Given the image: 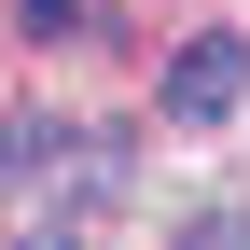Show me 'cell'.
Segmentation results:
<instances>
[{
  "mask_svg": "<svg viewBox=\"0 0 250 250\" xmlns=\"http://www.w3.org/2000/svg\"><path fill=\"white\" fill-rule=\"evenodd\" d=\"M236 98H250V42L236 28H208V42L167 56V125H236Z\"/></svg>",
  "mask_w": 250,
  "mask_h": 250,
  "instance_id": "6da1fadb",
  "label": "cell"
},
{
  "mask_svg": "<svg viewBox=\"0 0 250 250\" xmlns=\"http://www.w3.org/2000/svg\"><path fill=\"white\" fill-rule=\"evenodd\" d=\"M125 153H139L125 125H83V153H70V195H83V208H111V195H125Z\"/></svg>",
  "mask_w": 250,
  "mask_h": 250,
  "instance_id": "7a4b0ae2",
  "label": "cell"
},
{
  "mask_svg": "<svg viewBox=\"0 0 250 250\" xmlns=\"http://www.w3.org/2000/svg\"><path fill=\"white\" fill-rule=\"evenodd\" d=\"M56 153H83V139H70V125H56V111H14V139H0V167H14V181H42Z\"/></svg>",
  "mask_w": 250,
  "mask_h": 250,
  "instance_id": "3957f363",
  "label": "cell"
},
{
  "mask_svg": "<svg viewBox=\"0 0 250 250\" xmlns=\"http://www.w3.org/2000/svg\"><path fill=\"white\" fill-rule=\"evenodd\" d=\"M167 250H250V208H195V223H181Z\"/></svg>",
  "mask_w": 250,
  "mask_h": 250,
  "instance_id": "277c9868",
  "label": "cell"
},
{
  "mask_svg": "<svg viewBox=\"0 0 250 250\" xmlns=\"http://www.w3.org/2000/svg\"><path fill=\"white\" fill-rule=\"evenodd\" d=\"M83 28H98L83 0H28V42H83Z\"/></svg>",
  "mask_w": 250,
  "mask_h": 250,
  "instance_id": "5b68a950",
  "label": "cell"
}]
</instances>
